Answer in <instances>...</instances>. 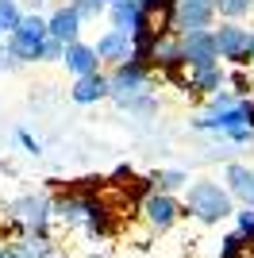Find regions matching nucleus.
Returning <instances> with one entry per match:
<instances>
[{
  "label": "nucleus",
  "instance_id": "dca6fc26",
  "mask_svg": "<svg viewBox=\"0 0 254 258\" xmlns=\"http://www.w3.org/2000/svg\"><path fill=\"white\" fill-rule=\"evenodd\" d=\"M74 12L81 20H96V16L104 12V0H74Z\"/></svg>",
  "mask_w": 254,
  "mask_h": 258
},
{
  "label": "nucleus",
  "instance_id": "ddd939ff",
  "mask_svg": "<svg viewBox=\"0 0 254 258\" xmlns=\"http://www.w3.org/2000/svg\"><path fill=\"white\" fill-rule=\"evenodd\" d=\"M20 8H16V0H0V35L8 31V35H16L20 31Z\"/></svg>",
  "mask_w": 254,
  "mask_h": 258
},
{
  "label": "nucleus",
  "instance_id": "7ed1b4c3",
  "mask_svg": "<svg viewBox=\"0 0 254 258\" xmlns=\"http://www.w3.org/2000/svg\"><path fill=\"white\" fill-rule=\"evenodd\" d=\"M185 62L193 70H212L216 58H220V46H216V35L212 31H197V35H185Z\"/></svg>",
  "mask_w": 254,
  "mask_h": 258
},
{
  "label": "nucleus",
  "instance_id": "4be33fe9",
  "mask_svg": "<svg viewBox=\"0 0 254 258\" xmlns=\"http://www.w3.org/2000/svg\"><path fill=\"white\" fill-rule=\"evenodd\" d=\"M231 139H235V143H243V139H250V127H239V131H231Z\"/></svg>",
  "mask_w": 254,
  "mask_h": 258
},
{
  "label": "nucleus",
  "instance_id": "2eb2a0df",
  "mask_svg": "<svg viewBox=\"0 0 254 258\" xmlns=\"http://www.w3.org/2000/svg\"><path fill=\"white\" fill-rule=\"evenodd\" d=\"M254 0H216V12L220 16H227V20H235V16H243V12H250Z\"/></svg>",
  "mask_w": 254,
  "mask_h": 258
},
{
  "label": "nucleus",
  "instance_id": "20e7f679",
  "mask_svg": "<svg viewBox=\"0 0 254 258\" xmlns=\"http://www.w3.org/2000/svg\"><path fill=\"white\" fill-rule=\"evenodd\" d=\"M212 12H216V0H185L177 4V27H185V35H197L208 27Z\"/></svg>",
  "mask_w": 254,
  "mask_h": 258
},
{
  "label": "nucleus",
  "instance_id": "6e6552de",
  "mask_svg": "<svg viewBox=\"0 0 254 258\" xmlns=\"http://www.w3.org/2000/svg\"><path fill=\"white\" fill-rule=\"evenodd\" d=\"M143 212H147V220L154 227H169L173 220H177V201H173L169 193H154V197L143 201Z\"/></svg>",
  "mask_w": 254,
  "mask_h": 258
},
{
  "label": "nucleus",
  "instance_id": "423d86ee",
  "mask_svg": "<svg viewBox=\"0 0 254 258\" xmlns=\"http://www.w3.org/2000/svg\"><path fill=\"white\" fill-rule=\"evenodd\" d=\"M96 54L108 58V62L127 66V62H135V43H131V35H123V31H108L104 39L96 43Z\"/></svg>",
  "mask_w": 254,
  "mask_h": 258
},
{
  "label": "nucleus",
  "instance_id": "f3484780",
  "mask_svg": "<svg viewBox=\"0 0 254 258\" xmlns=\"http://www.w3.org/2000/svg\"><path fill=\"white\" fill-rule=\"evenodd\" d=\"M216 85H220L216 66H212V70H197V77H193V89H204V93H208V89H216Z\"/></svg>",
  "mask_w": 254,
  "mask_h": 258
},
{
  "label": "nucleus",
  "instance_id": "4468645a",
  "mask_svg": "<svg viewBox=\"0 0 254 258\" xmlns=\"http://www.w3.org/2000/svg\"><path fill=\"white\" fill-rule=\"evenodd\" d=\"M23 220H27V224H35V227H42V224H46V205H42V201H23Z\"/></svg>",
  "mask_w": 254,
  "mask_h": 258
},
{
  "label": "nucleus",
  "instance_id": "412c9836",
  "mask_svg": "<svg viewBox=\"0 0 254 258\" xmlns=\"http://www.w3.org/2000/svg\"><path fill=\"white\" fill-rule=\"evenodd\" d=\"M20 143H23V147H27V151H31V154H39V139H31L27 131H20Z\"/></svg>",
  "mask_w": 254,
  "mask_h": 258
},
{
  "label": "nucleus",
  "instance_id": "9d476101",
  "mask_svg": "<svg viewBox=\"0 0 254 258\" xmlns=\"http://www.w3.org/2000/svg\"><path fill=\"white\" fill-rule=\"evenodd\" d=\"M96 46H81V43H74L70 50H66V66L74 70L77 77H93L96 74Z\"/></svg>",
  "mask_w": 254,
  "mask_h": 258
},
{
  "label": "nucleus",
  "instance_id": "39448f33",
  "mask_svg": "<svg viewBox=\"0 0 254 258\" xmlns=\"http://www.w3.org/2000/svg\"><path fill=\"white\" fill-rule=\"evenodd\" d=\"M216 46H220V58H235V62H243L246 54H250V35L243 27H220L216 31Z\"/></svg>",
  "mask_w": 254,
  "mask_h": 258
},
{
  "label": "nucleus",
  "instance_id": "1a4fd4ad",
  "mask_svg": "<svg viewBox=\"0 0 254 258\" xmlns=\"http://www.w3.org/2000/svg\"><path fill=\"white\" fill-rule=\"evenodd\" d=\"M77 23H81V16H77L74 4H70V8H58V12H54L46 27H50V39H58V43H66V46H74V43H77Z\"/></svg>",
  "mask_w": 254,
  "mask_h": 258
},
{
  "label": "nucleus",
  "instance_id": "b1692460",
  "mask_svg": "<svg viewBox=\"0 0 254 258\" xmlns=\"http://www.w3.org/2000/svg\"><path fill=\"white\" fill-rule=\"evenodd\" d=\"M250 58H254V35H250Z\"/></svg>",
  "mask_w": 254,
  "mask_h": 258
},
{
  "label": "nucleus",
  "instance_id": "0eeeda50",
  "mask_svg": "<svg viewBox=\"0 0 254 258\" xmlns=\"http://www.w3.org/2000/svg\"><path fill=\"white\" fill-rule=\"evenodd\" d=\"M147 85V70L139 62H127V66H119L116 70V77H112V93H116L119 100L127 104V97H135L139 89Z\"/></svg>",
  "mask_w": 254,
  "mask_h": 258
},
{
  "label": "nucleus",
  "instance_id": "aec40b11",
  "mask_svg": "<svg viewBox=\"0 0 254 258\" xmlns=\"http://www.w3.org/2000/svg\"><path fill=\"white\" fill-rule=\"evenodd\" d=\"M16 258H46V247H42V243H39V247H35V243H27L23 250H16Z\"/></svg>",
  "mask_w": 254,
  "mask_h": 258
},
{
  "label": "nucleus",
  "instance_id": "a211bd4d",
  "mask_svg": "<svg viewBox=\"0 0 254 258\" xmlns=\"http://www.w3.org/2000/svg\"><path fill=\"white\" fill-rule=\"evenodd\" d=\"M154 181H158V185H162V193H166V189H177V185H185L189 177H185V173H177V170H169V173H158Z\"/></svg>",
  "mask_w": 254,
  "mask_h": 258
},
{
  "label": "nucleus",
  "instance_id": "5701e85b",
  "mask_svg": "<svg viewBox=\"0 0 254 258\" xmlns=\"http://www.w3.org/2000/svg\"><path fill=\"white\" fill-rule=\"evenodd\" d=\"M0 258H16V250H0Z\"/></svg>",
  "mask_w": 254,
  "mask_h": 258
},
{
  "label": "nucleus",
  "instance_id": "6ab92c4d",
  "mask_svg": "<svg viewBox=\"0 0 254 258\" xmlns=\"http://www.w3.org/2000/svg\"><path fill=\"white\" fill-rule=\"evenodd\" d=\"M239 235L254 243V208H243V212H239Z\"/></svg>",
  "mask_w": 254,
  "mask_h": 258
},
{
  "label": "nucleus",
  "instance_id": "a878e982",
  "mask_svg": "<svg viewBox=\"0 0 254 258\" xmlns=\"http://www.w3.org/2000/svg\"><path fill=\"white\" fill-rule=\"evenodd\" d=\"M181 4H185V0H181Z\"/></svg>",
  "mask_w": 254,
  "mask_h": 258
},
{
  "label": "nucleus",
  "instance_id": "9b49d317",
  "mask_svg": "<svg viewBox=\"0 0 254 258\" xmlns=\"http://www.w3.org/2000/svg\"><path fill=\"white\" fill-rule=\"evenodd\" d=\"M108 93H112V81H104L100 74L77 77V85H74V100H77V104H93V100L108 97Z\"/></svg>",
  "mask_w": 254,
  "mask_h": 258
},
{
  "label": "nucleus",
  "instance_id": "f8f14e48",
  "mask_svg": "<svg viewBox=\"0 0 254 258\" xmlns=\"http://www.w3.org/2000/svg\"><path fill=\"white\" fill-rule=\"evenodd\" d=\"M227 181H231V193L243 197L246 208H254V170H246V166H227Z\"/></svg>",
  "mask_w": 254,
  "mask_h": 258
},
{
  "label": "nucleus",
  "instance_id": "f03ea898",
  "mask_svg": "<svg viewBox=\"0 0 254 258\" xmlns=\"http://www.w3.org/2000/svg\"><path fill=\"white\" fill-rule=\"evenodd\" d=\"M50 39V27L39 20V16H27L20 23V31L12 35V54L23 58V62H31V58H42V46Z\"/></svg>",
  "mask_w": 254,
  "mask_h": 258
},
{
  "label": "nucleus",
  "instance_id": "f257e3e1",
  "mask_svg": "<svg viewBox=\"0 0 254 258\" xmlns=\"http://www.w3.org/2000/svg\"><path fill=\"white\" fill-rule=\"evenodd\" d=\"M185 205H189V212L197 216V220H204V224H220L223 216H231V197H227V189H220L216 181L189 185Z\"/></svg>",
  "mask_w": 254,
  "mask_h": 258
},
{
  "label": "nucleus",
  "instance_id": "393cba45",
  "mask_svg": "<svg viewBox=\"0 0 254 258\" xmlns=\"http://www.w3.org/2000/svg\"><path fill=\"white\" fill-rule=\"evenodd\" d=\"M112 4H123V0H112Z\"/></svg>",
  "mask_w": 254,
  "mask_h": 258
}]
</instances>
